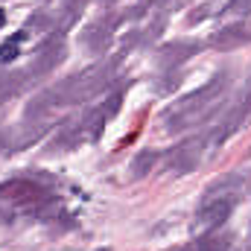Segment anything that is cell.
Listing matches in <instances>:
<instances>
[{"label": "cell", "mask_w": 251, "mask_h": 251, "mask_svg": "<svg viewBox=\"0 0 251 251\" xmlns=\"http://www.w3.org/2000/svg\"><path fill=\"white\" fill-rule=\"evenodd\" d=\"M3 21H6V15H3V12H0V26H3Z\"/></svg>", "instance_id": "obj_1"}]
</instances>
